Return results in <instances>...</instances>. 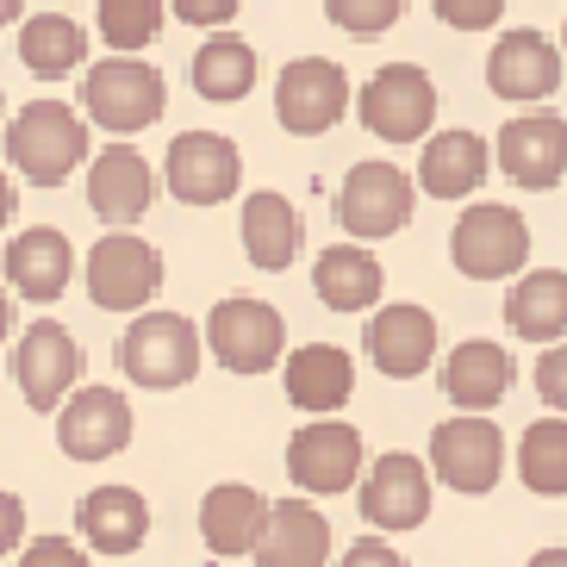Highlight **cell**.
Instances as JSON below:
<instances>
[{
	"label": "cell",
	"mask_w": 567,
	"mask_h": 567,
	"mask_svg": "<svg viewBox=\"0 0 567 567\" xmlns=\"http://www.w3.org/2000/svg\"><path fill=\"white\" fill-rule=\"evenodd\" d=\"M87 156V125L63 101H32L7 125V163L32 187H63Z\"/></svg>",
	"instance_id": "1"
},
{
	"label": "cell",
	"mask_w": 567,
	"mask_h": 567,
	"mask_svg": "<svg viewBox=\"0 0 567 567\" xmlns=\"http://www.w3.org/2000/svg\"><path fill=\"white\" fill-rule=\"evenodd\" d=\"M82 106H87V118H94L101 132L132 137V132H151L156 118H163L168 87H163V75H156L151 63H137L132 51H118L113 63L87 69V82H82Z\"/></svg>",
	"instance_id": "2"
},
{
	"label": "cell",
	"mask_w": 567,
	"mask_h": 567,
	"mask_svg": "<svg viewBox=\"0 0 567 567\" xmlns=\"http://www.w3.org/2000/svg\"><path fill=\"white\" fill-rule=\"evenodd\" d=\"M200 355H206V343L182 312H144L132 331L118 337V368L137 386H156V393L194 381L200 374Z\"/></svg>",
	"instance_id": "3"
},
{
	"label": "cell",
	"mask_w": 567,
	"mask_h": 567,
	"mask_svg": "<svg viewBox=\"0 0 567 567\" xmlns=\"http://www.w3.org/2000/svg\"><path fill=\"white\" fill-rule=\"evenodd\" d=\"M82 281H87V300L101 312H144L163 287V256L156 244L132 231H106L82 262Z\"/></svg>",
	"instance_id": "4"
},
{
	"label": "cell",
	"mask_w": 567,
	"mask_h": 567,
	"mask_svg": "<svg viewBox=\"0 0 567 567\" xmlns=\"http://www.w3.org/2000/svg\"><path fill=\"white\" fill-rule=\"evenodd\" d=\"M450 256L467 281H499V275H517L530 262V225L512 213V206H467L450 231Z\"/></svg>",
	"instance_id": "5"
},
{
	"label": "cell",
	"mask_w": 567,
	"mask_h": 567,
	"mask_svg": "<svg viewBox=\"0 0 567 567\" xmlns=\"http://www.w3.org/2000/svg\"><path fill=\"white\" fill-rule=\"evenodd\" d=\"M281 343H287V324L268 300H218L213 318H206V350H213L218 368L231 374H268L281 362Z\"/></svg>",
	"instance_id": "6"
},
{
	"label": "cell",
	"mask_w": 567,
	"mask_h": 567,
	"mask_svg": "<svg viewBox=\"0 0 567 567\" xmlns=\"http://www.w3.org/2000/svg\"><path fill=\"white\" fill-rule=\"evenodd\" d=\"M412 175H400L393 163H355L343 175V194H337V218L355 244H374V237H393L412 225Z\"/></svg>",
	"instance_id": "7"
},
{
	"label": "cell",
	"mask_w": 567,
	"mask_h": 567,
	"mask_svg": "<svg viewBox=\"0 0 567 567\" xmlns=\"http://www.w3.org/2000/svg\"><path fill=\"white\" fill-rule=\"evenodd\" d=\"M132 405L118 386H69L63 405H56V450L69 462H113L125 443H132Z\"/></svg>",
	"instance_id": "8"
},
{
	"label": "cell",
	"mask_w": 567,
	"mask_h": 567,
	"mask_svg": "<svg viewBox=\"0 0 567 567\" xmlns=\"http://www.w3.org/2000/svg\"><path fill=\"white\" fill-rule=\"evenodd\" d=\"M355 113L374 137L386 144H417L424 125L436 118V87L417 63H386L381 75H368V87L355 94Z\"/></svg>",
	"instance_id": "9"
},
{
	"label": "cell",
	"mask_w": 567,
	"mask_h": 567,
	"mask_svg": "<svg viewBox=\"0 0 567 567\" xmlns=\"http://www.w3.org/2000/svg\"><path fill=\"white\" fill-rule=\"evenodd\" d=\"M343 113H350V75H343V63H331V56H300V63L281 69L275 118H281L293 137L331 132Z\"/></svg>",
	"instance_id": "10"
},
{
	"label": "cell",
	"mask_w": 567,
	"mask_h": 567,
	"mask_svg": "<svg viewBox=\"0 0 567 567\" xmlns=\"http://www.w3.org/2000/svg\"><path fill=\"white\" fill-rule=\"evenodd\" d=\"M499 467H505V436L481 412L450 417V424L431 431V474L455 493H493Z\"/></svg>",
	"instance_id": "11"
},
{
	"label": "cell",
	"mask_w": 567,
	"mask_h": 567,
	"mask_svg": "<svg viewBox=\"0 0 567 567\" xmlns=\"http://www.w3.org/2000/svg\"><path fill=\"white\" fill-rule=\"evenodd\" d=\"M163 168H168V194L182 206H218L231 200L237 182H244V156H237L231 137L218 132H182L168 144Z\"/></svg>",
	"instance_id": "12"
},
{
	"label": "cell",
	"mask_w": 567,
	"mask_h": 567,
	"mask_svg": "<svg viewBox=\"0 0 567 567\" xmlns=\"http://www.w3.org/2000/svg\"><path fill=\"white\" fill-rule=\"evenodd\" d=\"M13 374H19V393H25L32 412H56L63 393L82 381V343L63 324H32L13 350Z\"/></svg>",
	"instance_id": "13"
},
{
	"label": "cell",
	"mask_w": 567,
	"mask_h": 567,
	"mask_svg": "<svg viewBox=\"0 0 567 567\" xmlns=\"http://www.w3.org/2000/svg\"><path fill=\"white\" fill-rule=\"evenodd\" d=\"M287 474L300 493H350L362 474V431L355 424H300L287 443Z\"/></svg>",
	"instance_id": "14"
},
{
	"label": "cell",
	"mask_w": 567,
	"mask_h": 567,
	"mask_svg": "<svg viewBox=\"0 0 567 567\" xmlns=\"http://www.w3.org/2000/svg\"><path fill=\"white\" fill-rule=\"evenodd\" d=\"M362 517L381 530H417L431 517V467L393 450L362 474Z\"/></svg>",
	"instance_id": "15"
},
{
	"label": "cell",
	"mask_w": 567,
	"mask_h": 567,
	"mask_svg": "<svg viewBox=\"0 0 567 567\" xmlns=\"http://www.w3.org/2000/svg\"><path fill=\"white\" fill-rule=\"evenodd\" d=\"M499 168L505 182L530 187V194H549L567 175V118L555 113H524L499 132Z\"/></svg>",
	"instance_id": "16"
},
{
	"label": "cell",
	"mask_w": 567,
	"mask_h": 567,
	"mask_svg": "<svg viewBox=\"0 0 567 567\" xmlns=\"http://www.w3.org/2000/svg\"><path fill=\"white\" fill-rule=\"evenodd\" d=\"M486 87L499 94V101H549L555 87H561V51H555L543 32H505L486 56Z\"/></svg>",
	"instance_id": "17"
},
{
	"label": "cell",
	"mask_w": 567,
	"mask_h": 567,
	"mask_svg": "<svg viewBox=\"0 0 567 567\" xmlns=\"http://www.w3.org/2000/svg\"><path fill=\"white\" fill-rule=\"evenodd\" d=\"M256 567H324L331 561V524L318 517V505L281 499L268 505L262 536H256Z\"/></svg>",
	"instance_id": "18"
},
{
	"label": "cell",
	"mask_w": 567,
	"mask_h": 567,
	"mask_svg": "<svg viewBox=\"0 0 567 567\" xmlns=\"http://www.w3.org/2000/svg\"><path fill=\"white\" fill-rule=\"evenodd\" d=\"M151 200H156V175L132 144H113V151L94 156V168H87V206H94V218L132 225V218L151 213Z\"/></svg>",
	"instance_id": "19"
},
{
	"label": "cell",
	"mask_w": 567,
	"mask_h": 567,
	"mask_svg": "<svg viewBox=\"0 0 567 567\" xmlns=\"http://www.w3.org/2000/svg\"><path fill=\"white\" fill-rule=\"evenodd\" d=\"M281 381H287V400L300 405V412L331 417V412H343L350 393H355V362H350V350H337V343H300V350L287 355Z\"/></svg>",
	"instance_id": "20"
},
{
	"label": "cell",
	"mask_w": 567,
	"mask_h": 567,
	"mask_svg": "<svg viewBox=\"0 0 567 567\" xmlns=\"http://www.w3.org/2000/svg\"><path fill=\"white\" fill-rule=\"evenodd\" d=\"M368 355H374V368L393 374V381L424 374L431 355H436V318L424 312V306H381L374 324H368Z\"/></svg>",
	"instance_id": "21"
},
{
	"label": "cell",
	"mask_w": 567,
	"mask_h": 567,
	"mask_svg": "<svg viewBox=\"0 0 567 567\" xmlns=\"http://www.w3.org/2000/svg\"><path fill=\"white\" fill-rule=\"evenodd\" d=\"M7 275H13V293H25L32 306H51L63 300L69 275H75V250L69 237L51 231V225H32L7 244Z\"/></svg>",
	"instance_id": "22"
},
{
	"label": "cell",
	"mask_w": 567,
	"mask_h": 567,
	"mask_svg": "<svg viewBox=\"0 0 567 567\" xmlns=\"http://www.w3.org/2000/svg\"><path fill=\"white\" fill-rule=\"evenodd\" d=\"M512 350L505 343H486V337H474V343H462V350H450V362H443V393H450L462 412H493V405L512 393Z\"/></svg>",
	"instance_id": "23"
},
{
	"label": "cell",
	"mask_w": 567,
	"mask_h": 567,
	"mask_svg": "<svg viewBox=\"0 0 567 567\" xmlns=\"http://www.w3.org/2000/svg\"><path fill=\"white\" fill-rule=\"evenodd\" d=\"M75 524H82L87 549L132 555V549H144V536H151V505H144V493H132V486H94L82 499V512H75Z\"/></svg>",
	"instance_id": "24"
},
{
	"label": "cell",
	"mask_w": 567,
	"mask_h": 567,
	"mask_svg": "<svg viewBox=\"0 0 567 567\" xmlns=\"http://www.w3.org/2000/svg\"><path fill=\"white\" fill-rule=\"evenodd\" d=\"M486 144L474 132H436L417 156V187L431 194V200H467L474 187L486 182Z\"/></svg>",
	"instance_id": "25"
},
{
	"label": "cell",
	"mask_w": 567,
	"mask_h": 567,
	"mask_svg": "<svg viewBox=\"0 0 567 567\" xmlns=\"http://www.w3.org/2000/svg\"><path fill=\"white\" fill-rule=\"evenodd\" d=\"M505 324L524 343H555L567 331V275L561 268H536V275H517L512 293H505Z\"/></svg>",
	"instance_id": "26"
},
{
	"label": "cell",
	"mask_w": 567,
	"mask_h": 567,
	"mask_svg": "<svg viewBox=\"0 0 567 567\" xmlns=\"http://www.w3.org/2000/svg\"><path fill=\"white\" fill-rule=\"evenodd\" d=\"M262 517H268V499L256 486H213L200 499V536L213 555H250L256 536H262Z\"/></svg>",
	"instance_id": "27"
},
{
	"label": "cell",
	"mask_w": 567,
	"mask_h": 567,
	"mask_svg": "<svg viewBox=\"0 0 567 567\" xmlns=\"http://www.w3.org/2000/svg\"><path fill=\"white\" fill-rule=\"evenodd\" d=\"M300 213H293V200H281V194H250L244 200V256H250L262 275H281L293 256H300Z\"/></svg>",
	"instance_id": "28"
},
{
	"label": "cell",
	"mask_w": 567,
	"mask_h": 567,
	"mask_svg": "<svg viewBox=\"0 0 567 567\" xmlns=\"http://www.w3.org/2000/svg\"><path fill=\"white\" fill-rule=\"evenodd\" d=\"M312 287H318V300L331 306V312H368V306L381 300V262L362 250V244H343V250H324L312 268Z\"/></svg>",
	"instance_id": "29"
},
{
	"label": "cell",
	"mask_w": 567,
	"mask_h": 567,
	"mask_svg": "<svg viewBox=\"0 0 567 567\" xmlns=\"http://www.w3.org/2000/svg\"><path fill=\"white\" fill-rule=\"evenodd\" d=\"M87 56V32L75 25V19L63 13H32L25 25H19V63L32 69V75H44V82H63V75H75Z\"/></svg>",
	"instance_id": "30"
},
{
	"label": "cell",
	"mask_w": 567,
	"mask_h": 567,
	"mask_svg": "<svg viewBox=\"0 0 567 567\" xmlns=\"http://www.w3.org/2000/svg\"><path fill=\"white\" fill-rule=\"evenodd\" d=\"M194 87H200V101H218V106L244 101L256 87V51L231 32H213L194 56Z\"/></svg>",
	"instance_id": "31"
},
{
	"label": "cell",
	"mask_w": 567,
	"mask_h": 567,
	"mask_svg": "<svg viewBox=\"0 0 567 567\" xmlns=\"http://www.w3.org/2000/svg\"><path fill=\"white\" fill-rule=\"evenodd\" d=\"M517 481L530 486V493H543V499H561L567 493V424L561 417H543V424L524 431V443H517Z\"/></svg>",
	"instance_id": "32"
},
{
	"label": "cell",
	"mask_w": 567,
	"mask_h": 567,
	"mask_svg": "<svg viewBox=\"0 0 567 567\" xmlns=\"http://www.w3.org/2000/svg\"><path fill=\"white\" fill-rule=\"evenodd\" d=\"M163 32V0H101V38L113 51H144Z\"/></svg>",
	"instance_id": "33"
},
{
	"label": "cell",
	"mask_w": 567,
	"mask_h": 567,
	"mask_svg": "<svg viewBox=\"0 0 567 567\" xmlns=\"http://www.w3.org/2000/svg\"><path fill=\"white\" fill-rule=\"evenodd\" d=\"M405 13V0H324V19L331 25H343L350 38H381L393 32Z\"/></svg>",
	"instance_id": "34"
},
{
	"label": "cell",
	"mask_w": 567,
	"mask_h": 567,
	"mask_svg": "<svg viewBox=\"0 0 567 567\" xmlns=\"http://www.w3.org/2000/svg\"><path fill=\"white\" fill-rule=\"evenodd\" d=\"M436 19L443 25H455V32H486V25H499L505 0H431Z\"/></svg>",
	"instance_id": "35"
},
{
	"label": "cell",
	"mask_w": 567,
	"mask_h": 567,
	"mask_svg": "<svg viewBox=\"0 0 567 567\" xmlns=\"http://www.w3.org/2000/svg\"><path fill=\"white\" fill-rule=\"evenodd\" d=\"M19 567H87V555L69 536H32V549L19 555Z\"/></svg>",
	"instance_id": "36"
},
{
	"label": "cell",
	"mask_w": 567,
	"mask_h": 567,
	"mask_svg": "<svg viewBox=\"0 0 567 567\" xmlns=\"http://www.w3.org/2000/svg\"><path fill=\"white\" fill-rule=\"evenodd\" d=\"M536 393H543L555 412H567V343H555V350L536 362Z\"/></svg>",
	"instance_id": "37"
},
{
	"label": "cell",
	"mask_w": 567,
	"mask_h": 567,
	"mask_svg": "<svg viewBox=\"0 0 567 567\" xmlns=\"http://www.w3.org/2000/svg\"><path fill=\"white\" fill-rule=\"evenodd\" d=\"M337 567H405V555L393 549V543H381V536H362V543L343 549V561H337Z\"/></svg>",
	"instance_id": "38"
},
{
	"label": "cell",
	"mask_w": 567,
	"mask_h": 567,
	"mask_svg": "<svg viewBox=\"0 0 567 567\" xmlns=\"http://www.w3.org/2000/svg\"><path fill=\"white\" fill-rule=\"evenodd\" d=\"M168 7H175L187 25H231L244 0H168Z\"/></svg>",
	"instance_id": "39"
},
{
	"label": "cell",
	"mask_w": 567,
	"mask_h": 567,
	"mask_svg": "<svg viewBox=\"0 0 567 567\" xmlns=\"http://www.w3.org/2000/svg\"><path fill=\"white\" fill-rule=\"evenodd\" d=\"M25 543V505L13 493H0V555H13Z\"/></svg>",
	"instance_id": "40"
},
{
	"label": "cell",
	"mask_w": 567,
	"mask_h": 567,
	"mask_svg": "<svg viewBox=\"0 0 567 567\" xmlns=\"http://www.w3.org/2000/svg\"><path fill=\"white\" fill-rule=\"evenodd\" d=\"M7 225H13V182L0 175V231H7Z\"/></svg>",
	"instance_id": "41"
},
{
	"label": "cell",
	"mask_w": 567,
	"mask_h": 567,
	"mask_svg": "<svg viewBox=\"0 0 567 567\" xmlns=\"http://www.w3.org/2000/svg\"><path fill=\"white\" fill-rule=\"evenodd\" d=\"M530 567H567V549H536Z\"/></svg>",
	"instance_id": "42"
},
{
	"label": "cell",
	"mask_w": 567,
	"mask_h": 567,
	"mask_svg": "<svg viewBox=\"0 0 567 567\" xmlns=\"http://www.w3.org/2000/svg\"><path fill=\"white\" fill-rule=\"evenodd\" d=\"M7 331H13V300H7V287H0V343H7Z\"/></svg>",
	"instance_id": "43"
},
{
	"label": "cell",
	"mask_w": 567,
	"mask_h": 567,
	"mask_svg": "<svg viewBox=\"0 0 567 567\" xmlns=\"http://www.w3.org/2000/svg\"><path fill=\"white\" fill-rule=\"evenodd\" d=\"M19 7H25V0H0V25H13V19H19Z\"/></svg>",
	"instance_id": "44"
},
{
	"label": "cell",
	"mask_w": 567,
	"mask_h": 567,
	"mask_svg": "<svg viewBox=\"0 0 567 567\" xmlns=\"http://www.w3.org/2000/svg\"><path fill=\"white\" fill-rule=\"evenodd\" d=\"M0 118H7V94H0Z\"/></svg>",
	"instance_id": "45"
},
{
	"label": "cell",
	"mask_w": 567,
	"mask_h": 567,
	"mask_svg": "<svg viewBox=\"0 0 567 567\" xmlns=\"http://www.w3.org/2000/svg\"><path fill=\"white\" fill-rule=\"evenodd\" d=\"M561 51H567V25H561Z\"/></svg>",
	"instance_id": "46"
}]
</instances>
